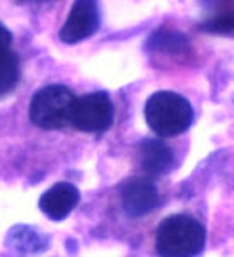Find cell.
Wrapping results in <instances>:
<instances>
[{
    "mask_svg": "<svg viewBox=\"0 0 234 257\" xmlns=\"http://www.w3.org/2000/svg\"><path fill=\"white\" fill-rule=\"evenodd\" d=\"M206 245V229L195 217L176 213L164 218L157 229V252L166 257L199 255Z\"/></svg>",
    "mask_w": 234,
    "mask_h": 257,
    "instance_id": "1",
    "label": "cell"
},
{
    "mask_svg": "<svg viewBox=\"0 0 234 257\" xmlns=\"http://www.w3.org/2000/svg\"><path fill=\"white\" fill-rule=\"evenodd\" d=\"M146 123L160 138H174L188 131L194 120V109L183 95L160 90L150 95L145 106Z\"/></svg>",
    "mask_w": 234,
    "mask_h": 257,
    "instance_id": "2",
    "label": "cell"
},
{
    "mask_svg": "<svg viewBox=\"0 0 234 257\" xmlns=\"http://www.w3.org/2000/svg\"><path fill=\"white\" fill-rule=\"evenodd\" d=\"M74 93L65 85H48L34 93L30 102V120L44 131H58L71 123Z\"/></svg>",
    "mask_w": 234,
    "mask_h": 257,
    "instance_id": "3",
    "label": "cell"
},
{
    "mask_svg": "<svg viewBox=\"0 0 234 257\" xmlns=\"http://www.w3.org/2000/svg\"><path fill=\"white\" fill-rule=\"evenodd\" d=\"M114 106L106 92H92L76 97L71 123L81 133H104L113 125Z\"/></svg>",
    "mask_w": 234,
    "mask_h": 257,
    "instance_id": "4",
    "label": "cell"
},
{
    "mask_svg": "<svg viewBox=\"0 0 234 257\" xmlns=\"http://www.w3.org/2000/svg\"><path fill=\"white\" fill-rule=\"evenodd\" d=\"M99 2L97 0H74L58 37L65 44H78L92 37L99 30Z\"/></svg>",
    "mask_w": 234,
    "mask_h": 257,
    "instance_id": "5",
    "label": "cell"
},
{
    "mask_svg": "<svg viewBox=\"0 0 234 257\" xmlns=\"http://www.w3.org/2000/svg\"><path fill=\"white\" fill-rule=\"evenodd\" d=\"M160 203L159 190L148 178H132L122 187V206L129 217H145Z\"/></svg>",
    "mask_w": 234,
    "mask_h": 257,
    "instance_id": "6",
    "label": "cell"
},
{
    "mask_svg": "<svg viewBox=\"0 0 234 257\" xmlns=\"http://www.w3.org/2000/svg\"><path fill=\"white\" fill-rule=\"evenodd\" d=\"M79 203V190L69 182H58L39 199V208L50 220L60 222L74 211Z\"/></svg>",
    "mask_w": 234,
    "mask_h": 257,
    "instance_id": "7",
    "label": "cell"
},
{
    "mask_svg": "<svg viewBox=\"0 0 234 257\" xmlns=\"http://www.w3.org/2000/svg\"><path fill=\"white\" fill-rule=\"evenodd\" d=\"M139 166L150 176H162L174 168V152L164 141L145 140L139 145Z\"/></svg>",
    "mask_w": 234,
    "mask_h": 257,
    "instance_id": "8",
    "label": "cell"
},
{
    "mask_svg": "<svg viewBox=\"0 0 234 257\" xmlns=\"http://www.w3.org/2000/svg\"><path fill=\"white\" fill-rule=\"evenodd\" d=\"M146 48L153 53L164 55H185L190 50V41L185 34L178 30L159 29L146 41Z\"/></svg>",
    "mask_w": 234,
    "mask_h": 257,
    "instance_id": "9",
    "label": "cell"
},
{
    "mask_svg": "<svg viewBox=\"0 0 234 257\" xmlns=\"http://www.w3.org/2000/svg\"><path fill=\"white\" fill-rule=\"evenodd\" d=\"M48 238L29 225H16L8 234V246L18 253H39L48 248Z\"/></svg>",
    "mask_w": 234,
    "mask_h": 257,
    "instance_id": "10",
    "label": "cell"
},
{
    "mask_svg": "<svg viewBox=\"0 0 234 257\" xmlns=\"http://www.w3.org/2000/svg\"><path fill=\"white\" fill-rule=\"evenodd\" d=\"M20 81V58L15 51L0 53V97L8 95Z\"/></svg>",
    "mask_w": 234,
    "mask_h": 257,
    "instance_id": "11",
    "label": "cell"
},
{
    "mask_svg": "<svg viewBox=\"0 0 234 257\" xmlns=\"http://www.w3.org/2000/svg\"><path fill=\"white\" fill-rule=\"evenodd\" d=\"M232 27H234V22H232V11L229 13H220V15H213L208 22H204L201 25L202 30L206 32H211V34H230L232 32Z\"/></svg>",
    "mask_w": 234,
    "mask_h": 257,
    "instance_id": "12",
    "label": "cell"
},
{
    "mask_svg": "<svg viewBox=\"0 0 234 257\" xmlns=\"http://www.w3.org/2000/svg\"><path fill=\"white\" fill-rule=\"evenodd\" d=\"M202 4L208 9H213L216 11L215 15H220V13H229L230 11V0H202Z\"/></svg>",
    "mask_w": 234,
    "mask_h": 257,
    "instance_id": "13",
    "label": "cell"
},
{
    "mask_svg": "<svg viewBox=\"0 0 234 257\" xmlns=\"http://www.w3.org/2000/svg\"><path fill=\"white\" fill-rule=\"evenodd\" d=\"M11 43H13L11 32H9V30L0 23V53H2V51L11 50Z\"/></svg>",
    "mask_w": 234,
    "mask_h": 257,
    "instance_id": "14",
    "label": "cell"
},
{
    "mask_svg": "<svg viewBox=\"0 0 234 257\" xmlns=\"http://www.w3.org/2000/svg\"><path fill=\"white\" fill-rule=\"evenodd\" d=\"M25 4H46V2H55V0H20Z\"/></svg>",
    "mask_w": 234,
    "mask_h": 257,
    "instance_id": "15",
    "label": "cell"
}]
</instances>
